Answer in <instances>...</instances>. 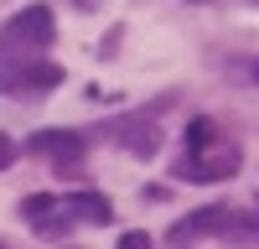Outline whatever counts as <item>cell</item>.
<instances>
[{"label": "cell", "mask_w": 259, "mask_h": 249, "mask_svg": "<svg viewBox=\"0 0 259 249\" xmlns=\"http://www.w3.org/2000/svg\"><path fill=\"white\" fill-rule=\"evenodd\" d=\"M212 140H218V124H212V119L197 114V119L187 124V156H192V151H202V145H212Z\"/></svg>", "instance_id": "cell-10"}, {"label": "cell", "mask_w": 259, "mask_h": 249, "mask_svg": "<svg viewBox=\"0 0 259 249\" xmlns=\"http://www.w3.org/2000/svg\"><path fill=\"white\" fill-rule=\"evenodd\" d=\"M119 145H130L135 156H156V151H161L156 124H150V119H124V124H119Z\"/></svg>", "instance_id": "cell-8"}, {"label": "cell", "mask_w": 259, "mask_h": 249, "mask_svg": "<svg viewBox=\"0 0 259 249\" xmlns=\"http://www.w3.org/2000/svg\"><path fill=\"white\" fill-rule=\"evenodd\" d=\"M16 156H21V145H16V140H11L6 130H0V172H6V166H11Z\"/></svg>", "instance_id": "cell-12"}, {"label": "cell", "mask_w": 259, "mask_h": 249, "mask_svg": "<svg viewBox=\"0 0 259 249\" xmlns=\"http://www.w3.org/2000/svg\"><path fill=\"white\" fill-rule=\"evenodd\" d=\"M62 213V202L52 192H31V197H21V218H26L31 228H47V234H68V223L57 218Z\"/></svg>", "instance_id": "cell-6"}, {"label": "cell", "mask_w": 259, "mask_h": 249, "mask_svg": "<svg viewBox=\"0 0 259 249\" xmlns=\"http://www.w3.org/2000/svg\"><path fill=\"white\" fill-rule=\"evenodd\" d=\"M62 213L78 218V223H109L114 208H109V197H104V192H73L68 202H62Z\"/></svg>", "instance_id": "cell-7"}, {"label": "cell", "mask_w": 259, "mask_h": 249, "mask_svg": "<svg viewBox=\"0 0 259 249\" xmlns=\"http://www.w3.org/2000/svg\"><path fill=\"white\" fill-rule=\"evenodd\" d=\"M254 83H259V62H254Z\"/></svg>", "instance_id": "cell-13"}, {"label": "cell", "mask_w": 259, "mask_h": 249, "mask_svg": "<svg viewBox=\"0 0 259 249\" xmlns=\"http://www.w3.org/2000/svg\"><path fill=\"white\" fill-rule=\"evenodd\" d=\"M62 83V68L47 57H26V62H0V94L11 99H31V94H47Z\"/></svg>", "instance_id": "cell-2"}, {"label": "cell", "mask_w": 259, "mask_h": 249, "mask_svg": "<svg viewBox=\"0 0 259 249\" xmlns=\"http://www.w3.org/2000/svg\"><path fill=\"white\" fill-rule=\"evenodd\" d=\"M57 36V16L47 6H26L16 11L6 26H0V62H26V57H41Z\"/></svg>", "instance_id": "cell-1"}, {"label": "cell", "mask_w": 259, "mask_h": 249, "mask_svg": "<svg viewBox=\"0 0 259 249\" xmlns=\"http://www.w3.org/2000/svg\"><path fill=\"white\" fill-rule=\"evenodd\" d=\"M233 172H239V145H228L223 135L182 161V182H228Z\"/></svg>", "instance_id": "cell-3"}, {"label": "cell", "mask_w": 259, "mask_h": 249, "mask_svg": "<svg viewBox=\"0 0 259 249\" xmlns=\"http://www.w3.org/2000/svg\"><path fill=\"white\" fill-rule=\"evenodd\" d=\"M0 249H6V244H0Z\"/></svg>", "instance_id": "cell-14"}, {"label": "cell", "mask_w": 259, "mask_h": 249, "mask_svg": "<svg viewBox=\"0 0 259 249\" xmlns=\"http://www.w3.org/2000/svg\"><path fill=\"white\" fill-rule=\"evenodd\" d=\"M26 145H31L36 156H47V161H57L62 172H73V166H78L83 156H89V140H83L78 130H36V135H31Z\"/></svg>", "instance_id": "cell-4"}, {"label": "cell", "mask_w": 259, "mask_h": 249, "mask_svg": "<svg viewBox=\"0 0 259 249\" xmlns=\"http://www.w3.org/2000/svg\"><path fill=\"white\" fill-rule=\"evenodd\" d=\"M114 249H150V234H145V228H130V234H124Z\"/></svg>", "instance_id": "cell-11"}, {"label": "cell", "mask_w": 259, "mask_h": 249, "mask_svg": "<svg viewBox=\"0 0 259 249\" xmlns=\"http://www.w3.org/2000/svg\"><path fill=\"white\" fill-rule=\"evenodd\" d=\"M223 239H233V244H244V239H259V202L249 208L244 218H239V213H228V218H223Z\"/></svg>", "instance_id": "cell-9"}, {"label": "cell", "mask_w": 259, "mask_h": 249, "mask_svg": "<svg viewBox=\"0 0 259 249\" xmlns=\"http://www.w3.org/2000/svg\"><path fill=\"white\" fill-rule=\"evenodd\" d=\"M223 218H228V208H223V202L197 208V213H187V218L166 234V244H171V249H187V244H197V239H207V234H223Z\"/></svg>", "instance_id": "cell-5"}]
</instances>
